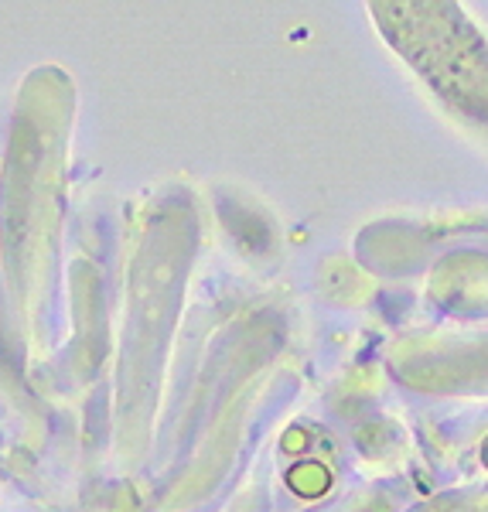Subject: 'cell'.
<instances>
[{"label": "cell", "instance_id": "7a4b0ae2", "mask_svg": "<svg viewBox=\"0 0 488 512\" xmlns=\"http://www.w3.org/2000/svg\"><path fill=\"white\" fill-rule=\"evenodd\" d=\"M482 458H485V465H488V441H485V448H482Z\"/></svg>", "mask_w": 488, "mask_h": 512}, {"label": "cell", "instance_id": "6da1fadb", "mask_svg": "<svg viewBox=\"0 0 488 512\" xmlns=\"http://www.w3.org/2000/svg\"><path fill=\"white\" fill-rule=\"evenodd\" d=\"M287 482H291V489L297 495H308V499H314V495H321L328 489V472L321 465H314V461H304V465L291 468Z\"/></svg>", "mask_w": 488, "mask_h": 512}]
</instances>
